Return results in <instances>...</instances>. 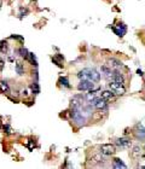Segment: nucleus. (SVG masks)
Returning a JSON list of instances; mask_svg holds the SVG:
<instances>
[{
    "mask_svg": "<svg viewBox=\"0 0 145 169\" xmlns=\"http://www.w3.org/2000/svg\"><path fill=\"white\" fill-rule=\"evenodd\" d=\"M22 95H24V97H28V95H29V91H28V90H24V91H22Z\"/></svg>",
    "mask_w": 145,
    "mask_h": 169,
    "instance_id": "18",
    "label": "nucleus"
},
{
    "mask_svg": "<svg viewBox=\"0 0 145 169\" xmlns=\"http://www.w3.org/2000/svg\"><path fill=\"white\" fill-rule=\"evenodd\" d=\"M94 106H96V109H98V110H106V108H108V104H106V100H104V99H98L96 103H94Z\"/></svg>",
    "mask_w": 145,
    "mask_h": 169,
    "instance_id": "5",
    "label": "nucleus"
},
{
    "mask_svg": "<svg viewBox=\"0 0 145 169\" xmlns=\"http://www.w3.org/2000/svg\"><path fill=\"white\" fill-rule=\"evenodd\" d=\"M114 167H115V168H121V167H122V168H126V166H124L122 162H120V159H115V161H114Z\"/></svg>",
    "mask_w": 145,
    "mask_h": 169,
    "instance_id": "11",
    "label": "nucleus"
},
{
    "mask_svg": "<svg viewBox=\"0 0 145 169\" xmlns=\"http://www.w3.org/2000/svg\"><path fill=\"white\" fill-rule=\"evenodd\" d=\"M88 80L92 82H98L101 80V74H98L94 69H88Z\"/></svg>",
    "mask_w": 145,
    "mask_h": 169,
    "instance_id": "4",
    "label": "nucleus"
},
{
    "mask_svg": "<svg viewBox=\"0 0 145 169\" xmlns=\"http://www.w3.org/2000/svg\"><path fill=\"white\" fill-rule=\"evenodd\" d=\"M109 87L110 90L114 92L115 94H119V95H124L126 93V88H124V83L121 82H117V81H111L109 83Z\"/></svg>",
    "mask_w": 145,
    "mask_h": 169,
    "instance_id": "1",
    "label": "nucleus"
},
{
    "mask_svg": "<svg viewBox=\"0 0 145 169\" xmlns=\"http://www.w3.org/2000/svg\"><path fill=\"white\" fill-rule=\"evenodd\" d=\"M138 155H139V148H137V146H135V148H134V150H133V156H134V157H137Z\"/></svg>",
    "mask_w": 145,
    "mask_h": 169,
    "instance_id": "17",
    "label": "nucleus"
},
{
    "mask_svg": "<svg viewBox=\"0 0 145 169\" xmlns=\"http://www.w3.org/2000/svg\"><path fill=\"white\" fill-rule=\"evenodd\" d=\"M93 86H94V83L92 81H90V80H81L80 83L78 85V90L79 91H91V90H93Z\"/></svg>",
    "mask_w": 145,
    "mask_h": 169,
    "instance_id": "2",
    "label": "nucleus"
},
{
    "mask_svg": "<svg viewBox=\"0 0 145 169\" xmlns=\"http://www.w3.org/2000/svg\"><path fill=\"white\" fill-rule=\"evenodd\" d=\"M114 95H115V93L110 90V91H104V92H102L101 98L104 99V100H111V99L114 98Z\"/></svg>",
    "mask_w": 145,
    "mask_h": 169,
    "instance_id": "6",
    "label": "nucleus"
},
{
    "mask_svg": "<svg viewBox=\"0 0 145 169\" xmlns=\"http://www.w3.org/2000/svg\"><path fill=\"white\" fill-rule=\"evenodd\" d=\"M102 73H103V74L106 76V77H110V76L113 75V71H111V69H110L109 67H106V65H103V67H102Z\"/></svg>",
    "mask_w": 145,
    "mask_h": 169,
    "instance_id": "8",
    "label": "nucleus"
},
{
    "mask_svg": "<svg viewBox=\"0 0 145 169\" xmlns=\"http://www.w3.org/2000/svg\"><path fill=\"white\" fill-rule=\"evenodd\" d=\"M16 70H17V73H18L20 75H22V74H23L24 69H23V65H22L21 63H17V64H16Z\"/></svg>",
    "mask_w": 145,
    "mask_h": 169,
    "instance_id": "12",
    "label": "nucleus"
},
{
    "mask_svg": "<svg viewBox=\"0 0 145 169\" xmlns=\"http://www.w3.org/2000/svg\"><path fill=\"white\" fill-rule=\"evenodd\" d=\"M0 52L1 53H6L7 52V42L6 41H1L0 42Z\"/></svg>",
    "mask_w": 145,
    "mask_h": 169,
    "instance_id": "10",
    "label": "nucleus"
},
{
    "mask_svg": "<svg viewBox=\"0 0 145 169\" xmlns=\"http://www.w3.org/2000/svg\"><path fill=\"white\" fill-rule=\"evenodd\" d=\"M119 144L122 145V146H128L131 143H129L127 139H120V140H119Z\"/></svg>",
    "mask_w": 145,
    "mask_h": 169,
    "instance_id": "13",
    "label": "nucleus"
},
{
    "mask_svg": "<svg viewBox=\"0 0 145 169\" xmlns=\"http://www.w3.org/2000/svg\"><path fill=\"white\" fill-rule=\"evenodd\" d=\"M101 151H102L103 155L110 156V155H114V153H115L116 148H115V145H113V144H104V145L101 146Z\"/></svg>",
    "mask_w": 145,
    "mask_h": 169,
    "instance_id": "3",
    "label": "nucleus"
},
{
    "mask_svg": "<svg viewBox=\"0 0 145 169\" xmlns=\"http://www.w3.org/2000/svg\"><path fill=\"white\" fill-rule=\"evenodd\" d=\"M0 92H2V93L9 92V85L5 81H0Z\"/></svg>",
    "mask_w": 145,
    "mask_h": 169,
    "instance_id": "9",
    "label": "nucleus"
},
{
    "mask_svg": "<svg viewBox=\"0 0 145 169\" xmlns=\"http://www.w3.org/2000/svg\"><path fill=\"white\" fill-rule=\"evenodd\" d=\"M2 68H4V62H2V60H0V71L2 70Z\"/></svg>",
    "mask_w": 145,
    "mask_h": 169,
    "instance_id": "19",
    "label": "nucleus"
},
{
    "mask_svg": "<svg viewBox=\"0 0 145 169\" xmlns=\"http://www.w3.org/2000/svg\"><path fill=\"white\" fill-rule=\"evenodd\" d=\"M61 82H63L62 85H64L65 87H69V83H68V80H67L65 77H63V79H61Z\"/></svg>",
    "mask_w": 145,
    "mask_h": 169,
    "instance_id": "16",
    "label": "nucleus"
},
{
    "mask_svg": "<svg viewBox=\"0 0 145 169\" xmlns=\"http://www.w3.org/2000/svg\"><path fill=\"white\" fill-rule=\"evenodd\" d=\"M108 63H109V67H110V68H111V67H113V68H120V67L122 65L121 62H119L117 59H114V58H113V59H109Z\"/></svg>",
    "mask_w": 145,
    "mask_h": 169,
    "instance_id": "7",
    "label": "nucleus"
},
{
    "mask_svg": "<svg viewBox=\"0 0 145 169\" xmlns=\"http://www.w3.org/2000/svg\"><path fill=\"white\" fill-rule=\"evenodd\" d=\"M20 53H21V56L24 57V58H27V57H28V52H27V50H25V48H23V47L20 50Z\"/></svg>",
    "mask_w": 145,
    "mask_h": 169,
    "instance_id": "15",
    "label": "nucleus"
},
{
    "mask_svg": "<svg viewBox=\"0 0 145 169\" xmlns=\"http://www.w3.org/2000/svg\"><path fill=\"white\" fill-rule=\"evenodd\" d=\"M32 90H33L34 93H39V86H38L36 82H34V83L32 85Z\"/></svg>",
    "mask_w": 145,
    "mask_h": 169,
    "instance_id": "14",
    "label": "nucleus"
}]
</instances>
